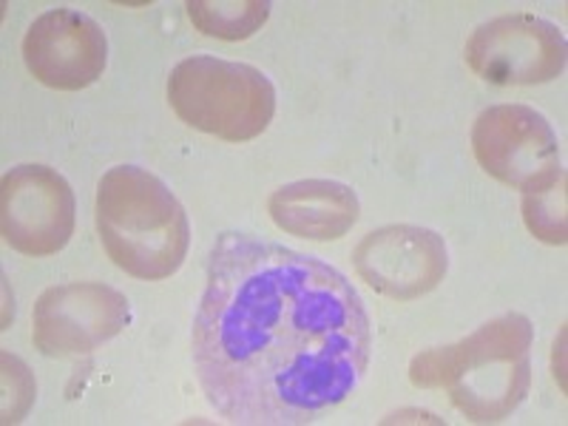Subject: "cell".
Here are the masks:
<instances>
[{
    "mask_svg": "<svg viewBox=\"0 0 568 426\" xmlns=\"http://www.w3.org/2000/svg\"><path fill=\"white\" fill-rule=\"evenodd\" d=\"M369 347L362 296L336 267L251 233L213 242L191 349L222 418L313 424L358 387Z\"/></svg>",
    "mask_w": 568,
    "mask_h": 426,
    "instance_id": "1",
    "label": "cell"
},
{
    "mask_svg": "<svg viewBox=\"0 0 568 426\" xmlns=\"http://www.w3.org/2000/svg\"><path fill=\"white\" fill-rule=\"evenodd\" d=\"M531 342L535 327L529 318L506 313L458 344L415 355L409 382L420 389H449V398L466 418L497 424L529 395Z\"/></svg>",
    "mask_w": 568,
    "mask_h": 426,
    "instance_id": "2",
    "label": "cell"
},
{
    "mask_svg": "<svg viewBox=\"0 0 568 426\" xmlns=\"http://www.w3.org/2000/svg\"><path fill=\"white\" fill-rule=\"evenodd\" d=\"M94 220L109 258L129 276L160 282L185 262L191 245L185 207L160 176L140 165L105 171Z\"/></svg>",
    "mask_w": 568,
    "mask_h": 426,
    "instance_id": "3",
    "label": "cell"
},
{
    "mask_svg": "<svg viewBox=\"0 0 568 426\" xmlns=\"http://www.w3.org/2000/svg\"><path fill=\"white\" fill-rule=\"evenodd\" d=\"M169 103L182 123L225 142H247L271 125L276 89L247 63L194 54L174 65Z\"/></svg>",
    "mask_w": 568,
    "mask_h": 426,
    "instance_id": "4",
    "label": "cell"
},
{
    "mask_svg": "<svg viewBox=\"0 0 568 426\" xmlns=\"http://www.w3.org/2000/svg\"><path fill=\"white\" fill-rule=\"evenodd\" d=\"M480 169L517 191H540L562 176L560 142L540 111L529 105H491L471 129Z\"/></svg>",
    "mask_w": 568,
    "mask_h": 426,
    "instance_id": "5",
    "label": "cell"
},
{
    "mask_svg": "<svg viewBox=\"0 0 568 426\" xmlns=\"http://www.w3.org/2000/svg\"><path fill=\"white\" fill-rule=\"evenodd\" d=\"M566 34L535 14L495 18L466 40V63L491 85H540L566 71Z\"/></svg>",
    "mask_w": 568,
    "mask_h": 426,
    "instance_id": "6",
    "label": "cell"
},
{
    "mask_svg": "<svg viewBox=\"0 0 568 426\" xmlns=\"http://www.w3.org/2000/svg\"><path fill=\"white\" fill-rule=\"evenodd\" d=\"M131 304L103 282H71L40 293L32 311V342L49 358H78L120 336Z\"/></svg>",
    "mask_w": 568,
    "mask_h": 426,
    "instance_id": "7",
    "label": "cell"
},
{
    "mask_svg": "<svg viewBox=\"0 0 568 426\" xmlns=\"http://www.w3.org/2000/svg\"><path fill=\"white\" fill-rule=\"evenodd\" d=\"M3 240L23 256H52L74 233L71 185L49 165H18L0 185Z\"/></svg>",
    "mask_w": 568,
    "mask_h": 426,
    "instance_id": "8",
    "label": "cell"
},
{
    "mask_svg": "<svg viewBox=\"0 0 568 426\" xmlns=\"http://www.w3.org/2000/svg\"><path fill=\"white\" fill-rule=\"evenodd\" d=\"M353 262L373 291L398 302H413L444 282L449 251L444 236L429 227L387 225L364 236Z\"/></svg>",
    "mask_w": 568,
    "mask_h": 426,
    "instance_id": "9",
    "label": "cell"
},
{
    "mask_svg": "<svg viewBox=\"0 0 568 426\" xmlns=\"http://www.w3.org/2000/svg\"><path fill=\"white\" fill-rule=\"evenodd\" d=\"M23 60L29 74L49 89H89L103 78L109 63V38L89 14L52 9L29 27L23 38Z\"/></svg>",
    "mask_w": 568,
    "mask_h": 426,
    "instance_id": "10",
    "label": "cell"
},
{
    "mask_svg": "<svg viewBox=\"0 0 568 426\" xmlns=\"http://www.w3.org/2000/svg\"><path fill=\"white\" fill-rule=\"evenodd\" d=\"M267 207L278 231L311 242L342 240L362 213L353 187L336 180H302L282 185Z\"/></svg>",
    "mask_w": 568,
    "mask_h": 426,
    "instance_id": "11",
    "label": "cell"
},
{
    "mask_svg": "<svg viewBox=\"0 0 568 426\" xmlns=\"http://www.w3.org/2000/svg\"><path fill=\"white\" fill-rule=\"evenodd\" d=\"M185 9L202 34L220 40L251 38L271 18L267 0H191Z\"/></svg>",
    "mask_w": 568,
    "mask_h": 426,
    "instance_id": "12",
    "label": "cell"
},
{
    "mask_svg": "<svg viewBox=\"0 0 568 426\" xmlns=\"http://www.w3.org/2000/svg\"><path fill=\"white\" fill-rule=\"evenodd\" d=\"M524 220L535 240L546 245H566V174L540 191L524 194Z\"/></svg>",
    "mask_w": 568,
    "mask_h": 426,
    "instance_id": "13",
    "label": "cell"
}]
</instances>
